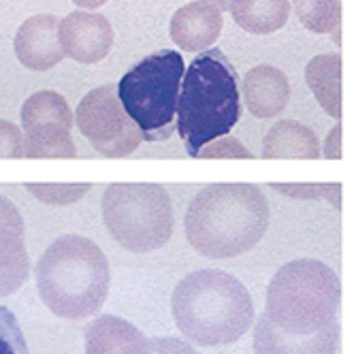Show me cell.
I'll list each match as a JSON object with an SVG mask.
<instances>
[{"label":"cell","instance_id":"obj_4","mask_svg":"<svg viewBox=\"0 0 356 354\" xmlns=\"http://www.w3.org/2000/svg\"><path fill=\"white\" fill-rule=\"evenodd\" d=\"M22 126L28 137V156H75L73 113L62 94L41 90L28 96L22 107Z\"/></svg>","mask_w":356,"mask_h":354},{"label":"cell","instance_id":"obj_1","mask_svg":"<svg viewBox=\"0 0 356 354\" xmlns=\"http://www.w3.org/2000/svg\"><path fill=\"white\" fill-rule=\"evenodd\" d=\"M241 118L239 79L220 49H205L184 73L177 103V133L188 156L229 135Z\"/></svg>","mask_w":356,"mask_h":354},{"label":"cell","instance_id":"obj_12","mask_svg":"<svg viewBox=\"0 0 356 354\" xmlns=\"http://www.w3.org/2000/svg\"><path fill=\"white\" fill-rule=\"evenodd\" d=\"M0 156H22V133L15 124L7 120H0Z\"/></svg>","mask_w":356,"mask_h":354},{"label":"cell","instance_id":"obj_8","mask_svg":"<svg viewBox=\"0 0 356 354\" xmlns=\"http://www.w3.org/2000/svg\"><path fill=\"white\" fill-rule=\"evenodd\" d=\"M288 99V83L273 67H256L245 75L243 103L256 118H271Z\"/></svg>","mask_w":356,"mask_h":354},{"label":"cell","instance_id":"obj_9","mask_svg":"<svg viewBox=\"0 0 356 354\" xmlns=\"http://www.w3.org/2000/svg\"><path fill=\"white\" fill-rule=\"evenodd\" d=\"M231 13L237 26L252 35H269L288 15L286 0H233Z\"/></svg>","mask_w":356,"mask_h":354},{"label":"cell","instance_id":"obj_3","mask_svg":"<svg viewBox=\"0 0 356 354\" xmlns=\"http://www.w3.org/2000/svg\"><path fill=\"white\" fill-rule=\"evenodd\" d=\"M75 122L88 141L105 156H126L137 150L139 126L122 107L118 88L107 83L90 90L75 111Z\"/></svg>","mask_w":356,"mask_h":354},{"label":"cell","instance_id":"obj_7","mask_svg":"<svg viewBox=\"0 0 356 354\" xmlns=\"http://www.w3.org/2000/svg\"><path fill=\"white\" fill-rule=\"evenodd\" d=\"M222 26V11L207 0H197V3L181 7L171 17L169 32L179 49L201 54L218 41Z\"/></svg>","mask_w":356,"mask_h":354},{"label":"cell","instance_id":"obj_14","mask_svg":"<svg viewBox=\"0 0 356 354\" xmlns=\"http://www.w3.org/2000/svg\"><path fill=\"white\" fill-rule=\"evenodd\" d=\"M207 3L216 5L220 11H231V5H233V0H207Z\"/></svg>","mask_w":356,"mask_h":354},{"label":"cell","instance_id":"obj_10","mask_svg":"<svg viewBox=\"0 0 356 354\" xmlns=\"http://www.w3.org/2000/svg\"><path fill=\"white\" fill-rule=\"evenodd\" d=\"M0 354H30L17 316L5 305H0Z\"/></svg>","mask_w":356,"mask_h":354},{"label":"cell","instance_id":"obj_13","mask_svg":"<svg viewBox=\"0 0 356 354\" xmlns=\"http://www.w3.org/2000/svg\"><path fill=\"white\" fill-rule=\"evenodd\" d=\"M73 3L81 9V11H92V9H101L107 0H73Z\"/></svg>","mask_w":356,"mask_h":354},{"label":"cell","instance_id":"obj_6","mask_svg":"<svg viewBox=\"0 0 356 354\" xmlns=\"http://www.w3.org/2000/svg\"><path fill=\"white\" fill-rule=\"evenodd\" d=\"M13 49L17 60L30 71H49L64 60L60 43V19L56 15H32L15 35Z\"/></svg>","mask_w":356,"mask_h":354},{"label":"cell","instance_id":"obj_5","mask_svg":"<svg viewBox=\"0 0 356 354\" xmlns=\"http://www.w3.org/2000/svg\"><path fill=\"white\" fill-rule=\"evenodd\" d=\"M113 28L107 17L73 11L60 19V43L69 58L81 64H96L107 58L113 45Z\"/></svg>","mask_w":356,"mask_h":354},{"label":"cell","instance_id":"obj_2","mask_svg":"<svg viewBox=\"0 0 356 354\" xmlns=\"http://www.w3.org/2000/svg\"><path fill=\"white\" fill-rule=\"evenodd\" d=\"M186 64L179 51L145 56L118 83L122 107L149 143L167 141L177 128V103Z\"/></svg>","mask_w":356,"mask_h":354},{"label":"cell","instance_id":"obj_11","mask_svg":"<svg viewBox=\"0 0 356 354\" xmlns=\"http://www.w3.org/2000/svg\"><path fill=\"white\" fill-rule=\"evenodd\" d=\"M297 7L301 22L312 30L329 28V24L337 17L335 0H297Z\"/></svg>","mask_w":356,"mask_h":354}]
</instances>
